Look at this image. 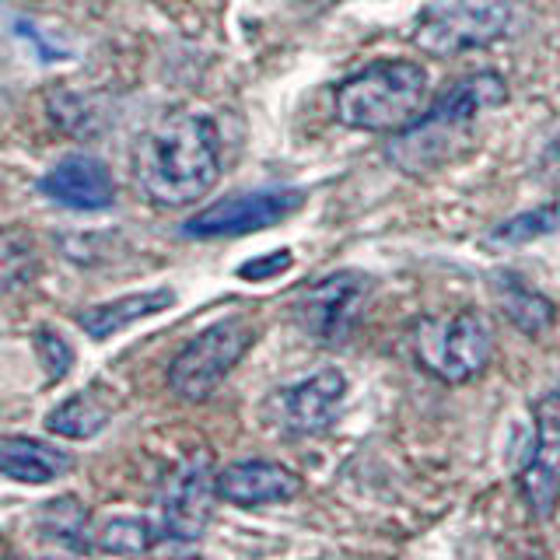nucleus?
<instances>
[{
    "label": "nucleus",
    "mask_w": 560,
    "mask_h": 560,
    "mask_svg": "<svg viewBox=\"0 0 560 560\" xmlns=\"http://www.w3.org/2000/svg\"><path fill=\"white\" fill-rule=\"evenodd\" d=\"M133 175L154 207H189L221 179L218 127L197 113H172L140 137Z\"/></svg>",
    "instance_id": "f257e3e1"
},
{
    "label": "nucleus",
    "mask_w": 560,
    "mask_h": 560,
    "mask_svg": "<svg viewBox=\"0 0 560 560\" xmlns=\"http://www.w3.org/2000/svg\"><path fill=\"white\" fill-rule=\"evenodd\" d=\"M428 70L413 60H378L337 88V119L350 130L402 133L428 116Z\"/></svg>",
    "instance_id": "f03ea898"
},
{
    "label": "nucleus",
    "mask_w": 560,
    "mask_h": 560,
    "mask_svg": "<svg viewBox=\"0 0 560 560\" xmlns=\"http://www.w3.org/2000/svg\"><path fill=\"white\" fill-rule=\"evenodd\" d=\"M490 354H494V329L472 308L428 315L413 326L417 364L448 385L477 378L490 364Z\"/></svg>",
    "instance_id": "7ed1b4c3"
},
{
    "label": "nucleus",
    "mask_w": 560,
    "mask_h": 560,
    "mask_svg": "<svg viewBox=\"0 0 560 560\" xmlns=\"http://www.w3.org/2000/svg\"><path fill=\"white\" fill-rule=\"evenodd\" d=\"M504 102H508V84L501 74H494V70L469 74L434 109H428L424 119L413 122L410 130H402V137L396 133V144L389 148V154L410 172H420L428 148H442L455 130H466L480 113L498 109Z\"/></svg>",
    "instance_id": "20e7f679"
},
{
    "label": "nucleus",
    "mask_w": 560,
    "mask_h": 560,
    "mask_svg": "<svg viewBox=\"0 0 560 560\" xmlns=\"http://www.w3.org/2000/svg\"><path fill=\"white\" fill-rule=\"evenodd\" d=\"M515 0H434L420 11L413 43L434 57L490 46L512 28Z\"/></svg>",
    "instance_id": "39448f33"
},
{
    "label": "nucleus",
    "mask_w": 560,
    "mask_h": 560,
    "mask_svg": "<svg viewBox=\"0 0 560 560\" xmlns=\"http://www.w3.org/2000/svg\"><path fill=\"white\" fill-rule=\"evenodd\" d=\"M253 343H256V329L249 319H242V315L207 326L200 337H192L179 354H175L168 368L172 393L186 402L207 399L228 375H232V368L249 354Z\"/></svg>",
    "instance_id": "423d86ee"
},
{
    "label": "nucleus",
    "mask_w": 560,
    "mask_h": 560,
    "mask_svg": "<svg viewBox=\"0 0 560 560\" xmlns=\"http://www.w3.org/2000/svg\"><path fill=\"white\" fill-rule=\"evenodd\" d=\"M372 280L358 270L329 273L319 284H312L298 302V323L308 332V340L323 347H340L354 337L364 319Z\"/></svg>",
    "instance_id": "0eeeda50"
},
{
    "label": "nucleus",
    "mask_w": 560,
    "mask_h": 560,
    "mask_svg": "<svg viewBox=\"0 0 560 560\" xmlns=\"http://www.w3.org/2000/svg\"><path fill=\"white\" fill-rule=\"evenodd\" d=\"M218 494V469L210 452H192L168 472L162 487V536L175 542H192L207 533L214 515Z\"/></svg>",
    "instance_id": "6e6552de"
},
{
    "label": "nucleus",
    "mask_w": 560,
    "mask_h": 560,
    "mask_svg": "<svg viewBox=\"0 0 560 560\" xmlns=\"http://www.w3.org/2000/svg\"><path fill=\"white\" fill-rule=\"evenodd\" d=\"M305 189H262V192H238L218 203L203 207L183 224V235L189 238H228V235H249L273 228L294 210H302Z\"/></svg>",
    "instance_id": "1a4fd4ad"
},
{
    "label": "nucleus",
    "mask_w": 560,
    "mask_h": 560,
    "mask_svg": "<svg viewBox=\"0 0 560 560\" xmlns=\"http://www.w3.org/2000/svg\"><path fill=\"white\" fill-rule=\"evenodd\" d=\"M347 396V378L340 372H315L273 399V420L291 438L326 434L337 424Z\"/></svg>",
    "instance_id": "9d476101"
},
{
    "label": "nucleus",
    "mask_w": 560,
    "mask_h": 560,
    "mask_svg": "<svg viewBox=\"0 0 560 560\" xmlns=\"http://www.w3.org/2000/svg\"><path fill=\"white\" fill-rule=\"evenodd\" d=\"M518 487L536 518H550L560 501V389L536 402V448L522 466Z\"/></svg>",
    "instance_id": "9b49d317"
},
{
    "label": "nucleus",
    "mask_w": 560,
    "mask_h": 560,
    "mask_svg": "<svg viewBox=\"0 0 560 560\" xmlns=\"http://www.w3.org/2000/svg\"><path fill=\"white\" fill-rule=\"evenodd\" d=\"M39 189L52 203L70 207V210H105L116 200L113 172L92 154L60 158V162L39 179Z\"/></svg>",
    "instance_id": "f8f14e48"
},
{
    "label": "nucleus",
    "mask_w": 560,
    "mask_h": 560,
    "mask_svg": "<svg viewBox=\"0 0 560 560\" xmlns=\"http://www.w3.org/2000/svg\"><path fill=\"white\" fill-rule=\"evenodd\" d=\"M218 494L238 508L277 504L302 494V477L270 459H245L218 472Z\"/></svg>",
    "instance_id": "ddd939ff"
},
{
    "label": "nucleus",
    "mask_w": 560,
    "mask_h": 560,
    "mask_svg": "<svg viewBox=\"0 0 560 560\" xmlns=\"http://www.w3.org/2000/svg\"><path fill=\"white\" fill-rule=\"evenodd\" d=\"M74 469V459L63 448H52L39 438L11 434L0 438V472L18 483H52Z\"/></svg>",
    "instance_id": "4468645a"
},
{
    "label": "nucleus",
    "mask_w": 560,
    "mask_h": 560,
    "mask_svg": "<svg viewBox=\"0 0 560 560\" xmlns=\"http://www.w3.org/2000/svg\"><path fill=\"white\" fill-rule=\"evenodd\" d=\"M175 302V294L168 288H154V291H140V294H122L113 302H102L78 312V326L88 332L92 340H109L127 326L148 319V315L165 312Z\"/></svg>",
    "instance_id": "2eb2a0df"
},
{
    "label": "nucleus",
    "mask_w": 560,
    "mask_h": 560,
    "mask_svg": "<svg viewBox=\"0 0 560 560\" xmlns=\"http://www.w3.org/2000/svg\"><path fill=\"white\" fill-rule=\"evenodd\" d=\"M109 417H113V399L105 396L102 385H92V389L63 399L57 410H49L46 428L60 438L84 442V438H95L105 424H109Z\"/></svg>",
    "instance_id": "dca6fc26"
},
{
    "label": "nucleus",
    "mask_w": 560,
    "mask_h": 560,
    "mask_svg": "<svg viewBox=\"0 0 560 560\" xmlns=\"http://www.w3.org/2000/svg\"><path fill=\"white\" fill-rule=\"evenodd\" d=\"M39 273V245L22 228L0 232V288H25Z\"/></svg>",
    "instance_id": "f3484780"
},
{
    "label": "nucleus",
    "mask_w": 560,
    "mask_h": 560,
    "mask_svg": "<svg viewBox=\"0 0 560 560\" xmlns=\"http://www.w3.org/2000/svg\"><path fill=\"white\" fill-rule=\"evenodd\" d=\"M39 529H43L46 539L60 542V547L74 550V553L92 550V547H88V539H84V533H88V512H84V504L78 498H70V494L49 501L43 508Z\"/></svg>",
    "instance_id": "a211bd4d"
},
{
    "label": "nucleus",
    "mask_w": 560,
    "mask_h": 560,
    "mask_svg": "<svg viewBox=\"0 0 560 560\" xmlns=\"http://www.w3.org/2000/svg\"><path fill=\"white\" fill-rule=\"evenodd\" d=\"M501 308H504L508 319L525 332H542L553 323V305L539 291L525 288L515 277L501 284Z\"/></svg>",
    "instance_id": "6ab92c4d"
},
{
    "label": "nucleus",
    "mask_w": 560,
    "mask_h": 560,
    "mask_svg": "<svg viewBox=\"0 0 560 560\" xmlns=\"http://www.w3.org/2000/svg\"><path fill=\"white\" fill-rule=\"evenodd\" d=\"M158 542V533L148 518L137 515H119L109 518L95 533V550L98 553H148Z\"/></svg>",
    "instance_id": "aec40b11"
},
{
    "label": "nucleus",
    "mask_w": 560,
    "mask_h": 560,
    "mask_svg": "<svg viewBox=\"0 0 560 560\" xmlns=\"http://www.w3.org/2000/svg\"><path fill=\"white\" fill-rule=\"evenodd\" d=\"M560 228V207H539L529 214H518L515 221L501 224L498 232L487 235V245H522L536 235H550Z\"/></svg>",
    "instance_id": "412c9836"
},
{
    "label": "nucleus",
    "mask_w": 560,
    "mask_h": 560,
    "mask_svg": "<svg viewBox=\"0 0 560 560\" xmlns=\"http://www.w3.org/2000/svg\"><path fill=\"white\" fill-rule=\"evenodd\" d=\"M32 343H35V354H39V364L46 372V382H63L70 364H74V350H70V343L57 329H39L32 337Z\"/></svg>",
    "instance_id": "4be33fe9"
},
{
    "label": "nucleus",
    "mask_w": 560,
    "mask_h": 560,
    "mask_svg": "<svg viewBox=\"0 0 560 560\" xmlns=\"http://www.w3.org/2000/svg\"><path fill=\"white\" fill-rule=\"evenodd\" d=\"M294 262V256L288 253V249H277V253H270V256H259V259H249V262H242L238 267V277H245V280H270V277H277V273H284L288 267Z\"/></svg>",
    "instance_id": "5701e85b"
}]
</instances>
